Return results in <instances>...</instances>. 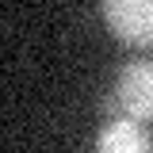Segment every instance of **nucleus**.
I'll return each mask as SVG.
<instances>
[{
	"mask_svg": "<svg viewBox=\"0 0 153 153\" xmlns=\"http://www.w3.org/2000/svg\"><path fill=\"white\" fill-rule=\"evenodd\" d=\"M96 149H103V153H149L153 134L130 115H115V119L103 123V130L96 138Z\"/></svg>",
	"mask_w": 153,
	"mask_h": 153,
	"instance_id": "nucleus-3",
	"label": "nucleus"
},
{
	"mask_svg": "<svg viewBox=\"0 0 153 153\" xmlns=\"http://www.w3.org/2000/svg\"><path fill=\"white\" fill-rule=\"evenodd\" d=\"M103 115H130L138 123H153V61H126L119 69L111 96H103Z\"/></svg>",
	"mask_w": 153,
	"mask_h": 153,
	"instance_id": "nucleus-1",
	"label": "nucleus"
},
{
	"mask_svg": "<svg viewBox=\"0 0 153 153\" xmlns=\"http://www.w3.org/2000/svg\"><path fill=\"white\" fill-rule=\"evenodd\" d=\"M103 23L126 46H153V0H100Z\"/></svg>",
	"mask_w": 153,
	"mask_h": 153,
	"instance_id": "nucleus-2",
	"label": "nucleus"
}]
</instances>
